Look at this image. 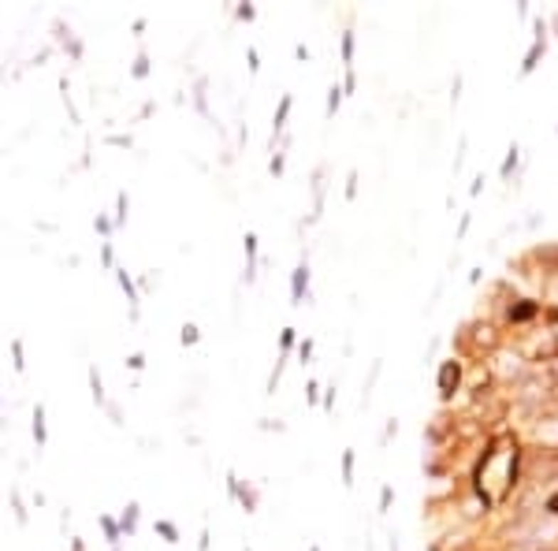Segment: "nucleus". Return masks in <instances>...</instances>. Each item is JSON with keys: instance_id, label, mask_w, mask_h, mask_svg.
I'll list each match as a JSON object with an SVG mask.
<instances>
[{"instance_id": "f03ea898", "label": "nucleus", "mask_w": 558, "mask_h": 551, "mask_svg": "<svg viewBox=\"0 0 558 551\" xmlns=\"http://www.w3.org/2000/svg\"><path fill=\"white\" fill-rule=\"evenodd\" d=\"M514 160H517V145H510V157H506V164H502V175H510V168H514Z\"/></svg>"}, {"instance_id": "f257e3e1", "label": "nucleus", "mask_w": 558, "mask_h": 551, "mask_svg": "<svg viewBox=\"0 0 558 551\" xmlns=\"http://www.w3.org/2000/svg\"><path fill=\"white\" fill-rule=\"evenodd\" d=\"M547 48V38H536V45L529 48V56H525V63H521V75H529L532 68H536V60H539V53Z\"/></svg>"}]
</instances>
